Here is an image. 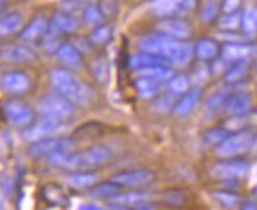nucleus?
<instances>
[{
    "mask_svg": "<svg viewBox=\"0 0 257 210\" xmlns=\"http://www.w3.org/2000/svg\"><path fill=\"white\" fill-rule=\"evenodd\" d=\"M112 149L106 144H93L81 152H59L49 157V161L55 168L66 171H88L96 166H103L112 158Z\"/></svg>",
    "mask_w": 257,
    "mask_h": 210,
    "instance_id": "nucleus-1",
    "label": "nucleus"
},
{
    "mask_svg": "<svg viewBox=\"0 0 257 210\" xmlns=\"http://www.w3.org/2000/svg\"><path fill=\"white\" fill-rule=\"evenodd\" d=\"M49 79H51V84L54 87L55 93L70 99L71 103L85 104L92 99L93 93L90 90V87L82 84L70 70L54 68L49 74Z\"/></svg>",
    "mask_w": 257,
    "mask_h": 210,
    "instance_id": "nucleus-2",
    "label": "nucleus"
},
{
    "mask_svg": "<svg viewBox=\"0 0 257 210\" xmlns=\"http://www.w3.org/2000/svg\"><path fill=\"white\" fill-rule=\"evenodd\" d=\"M38 113L44 119L65 122L66 119L73 116L74 108L70 99L63 98L59 93H51V95L43 96L38 101Z\"/></svg>",
    "mask_w": 257,
    "mask_h": 210,
    "instance_id": "nucleus-3",
    "label": "nucleus"
},
{
    "mask_svg": "<svg viewBox=\"0 0 257 210\" xmlns=\"http://www.w3.org/2000/svg\"><path fill=\"white\" fill-rule=\"evenodd\" d=\"M254 144V135L251 131H238L235 135L227 136L216 147V153L222 158H232L248 152Z\"/></svg>",
    "mask_w": 257,
    "mask_h": 210,
    "instance_id": "nucleus-4",
    "label": "nucleus"
},
{
    "mask_svg": "<svg viewBox=\"0 0 257 210\" xmlns=\"http://www.w3.org/2000/svg\"><path fill=\"white\" fill-rule=\"evenodd\" d=\"M65 128V122L60 120H52V119H41L40 122H37L35 125H30L29 128H26V131L22 133V138H24L27 142H37L46 138H52L57 133H60Z\"/></svg>",
    "mask_w": 257,
    "mask_h": 210,
    "instance_id": "nucleus-5",
    "label": "nucleus"
},
{
    "mask_svg": "<svg viewBox=\"0 0 257 210\" xmlns=\"http://www.w3.org/2000/svg\"><path fill=\"white\" fill-rule=\"evenodd\" d=\"M4 114L10 124L16 128H29L33 122V111L19 99H8L4 104Z\"/></svg>",
    "mask_w": 257,
    "mask_h": 210,
    "instance_id": "nucleus-6",
    "label": "nucleus"
},
{
    "mask_svg": "<svg viewBox=\"0 0 257 210\" xmlns=\"http://www.w3.org/2000/svg\"><path fill=\"white\" fill-rule=\"evenodd\" d=\"M74 149V142L68 138H46L33 142L29 152L33 157H51L59 152H70Z\"/></svg>",
    "mask_w": 257,
    "mask_h": 210,
    "instance_id": "nucleus-7",
    "label": "nucleus"
},
{
    "mask_svg": "<svg viewBox=\"0 0 257 210\" xmlns=\"http://www.w3.org/2000/svg\"><path fill=\"white\" fill-rule=\"evenodd\" d=\"M110 180L118 183L120 186L142 188L155 182V174L150 169H126L114 174Z\"/></svg>",
    "mask_w": 257,
    "mask_h": 210,
    "instance_id": "nucleus-8",
    "label": "nucleus"
},
{
    "mask_svg": "<svg viewBox=\"0 0 257 210\" xmlns=\"http://www.w3.org/2000/svg\"><path fill=\"white\" fill-rule=\"evenodd\" d=\"M177 40L169 38L166 35H150V37H144L139 41V49L142 52H150L156 55H163V57L169 59V54L174 48Z\"/></svg>",
    "mask_w": 257,
    "mask_h": 210,
    "instance_id": "nucleus-9",
    "label": "nucleus"
},
{
    "mask_svg": "<svg viewBox=\"0 0 257 210\" xmlns=\"http://www.w3.org/2000/svg\"><path fill=\"white\" fill-rule=\"evenodd\" d=\"M249 172V164L244 161H221L211 166L210 174L215 179H238Z\"/></svg>",
    "mask_w": 257,
    "mask_h": 210,
    "instance_id": "nucleus-10",
    "label": "nucleus"
},
{
    "mask_svg": "<svg viewBox=\"0 0 257 210\" xmlns=\"http://www.w3.org/2000/svg\"><path fill=\"white\" fill-rule=\"evenodd\" d=\"M4 92L11 95H24L30 88V77L22 71H8L0 79Z\"/></svg>",
    "mask_w": 257,
    "mask_h": 210,
    "instance_id": "nucleus-11",
    "label": "nucleus"
},
{
    "mask_svg": "<svg viewBox=\"0 0 257 210\" xmlns=\"http://www.w3.org/2000/svg\"><path fill=\"white\" fill-rule=\"evenodd\" d=\"M0 60L7 63H29L35 60V52L21 43L7 44L0 49Z\"/></svg>",
    "mask_w": 257,
    "mask_h": 210,
    "instance_id": "nucleus-12",
    "label": "nucleus"
},
{
    "mask_svg": "<svg viewBox=\"0 0 257 210\" xmlns=\"http://www.w3.org/2000/svg\"><path fill=\"white\" fill-rule=\"evenodd\" d=\"M158 32L161 35H166L174 40H185L191 35V27H189L186 22L178 21V19H167L160 22Z\"/></svg>",
    "mask_w": 257,
    "mask_h": 210,
    "instance_id": "nucleus-13",
    "label": "nucleus"
},
{
    "mask_svg": "<svg viewBox=\"0 0 257 210\" xmlns=\"http://www.w3.org/2000/svg\"><path fill=\"white\" fill-rule=\"evenodd\" d=\"M98 180V174L92 171H71L63 177V182L74 190H85L92 188Z\"/></svg>",
    "mask_w": 257,
    "mask_h": 210,
    "instance_id": "nucleus-14",
    "label": "nucleus"
},
{
    "mask_svg": "<svg viewBox=\"0 0 257 210\" xmlns=\"http://www.w3.org/2000/svg\"><path fill=\"white\" fill-rule=\"evenodd\" d=\"M49 30V22L46 18L43 16H37L33 18L29 24L21 30V35L19 38L26 43H30V41H35L38 38H41L44 33H48Z\"/></svg>",
    "mask_w": 257,
    "mask_h": 210,
    "instance_id": "nucleus-15",
    "label": "nucleus"
},
{
    "mask_svg": "<svg viewBox=\"0 0 257 210\" xmlns=\"http://www.w3.org/2000/svg\"><path fill=\"white\" fill-rule=\"evenodd\" d=\"M172 62L169 59L163 57V55H156V54H150V52H141V54H136L133 55L130 59V65L131 68L136 70H141V68H147V66H169Z\"/></svg>",
    "mask_w": 257,
    "mask_h": 210,
    "instance_id": "nucleus-16",
    "label": "nucleus"
},
{
    "mask_svg": "<svg viewBox=\"0 0 257 210\" xmlns=\"http://www.w3.org/2000/svg\"><path fill=\"white\" fill-rule=\"evenodd\" d=\"M77 27H79V22H77V19L71 16L70 13H55L52 18V22L49 24V30L55 33V35L74 32Z\"/></svg>",
    "mask_w": 257,
    "mask_h": 210,
    "instance_id": "nucleus-17",
    "label": "nucleus"
},
{
    "mask_svg": "<svg viewBox=\"0 0 257 210\" xmlns=\"http://www.w3.org/2000/svg\"><path fill=\"white\" fill-rule=\"evenodd\" d=\"M199 99H200V88L196 87V88H191V90H188L185 93V96L175 104L174 108V114L177 117H185L188 114H191L193 113V109L197 106L199 103Z\"/></svg>",
    "mask_w": 257,
    "mask_h": 210,
    "instance_id": "nucleus-18",
    "label": "nucleus"
},
{
    "mask_svg": "<svg viewBox=\"0 0 257 210\" xmlns=\"http://www.w3.org/2000/svg\"><path fill=\"white\" fill-rule=\"evenodd\" d=\"M57 57L59 60L66 66V68H71V70H76L79 68L81 63H82V59H81V54L77 51L73 44L70 43H63L59 46L57 49Z\"/></svg>",
    "mask_w": 257,
    "mask_h": 210,
    "instance_id": "nucleus-19",
    "label": "nucleus"
},
{
    "mask_svg": "<svg viewBox=\"0 0 257 210\" xmlns=\"http://www.w3.org/2000/svg\"><path fill=\"white\" fill-rule=\"evenodd\" d=\"M193 54H194V48L191 44L177 40L171 54H169V60L174 62L175 65H186L189 60H191Z\"/></svg>",
    "mask_w": 257,
    "mask_h": 210,
    "instance_id": "nucleus-20",
    "label": "nucleus"
},
{
    "mask_svg": "<svg viewBox=\"0 0 257 210\" xmlns=\"http://www.w3.org/2000/svg\"><path fill=\"white\" fill-rule=\"evenodd\" d=\"M249 108H251V99L248 95H244V93H238L235 96L229 98L226 106H224L226 113L229 116H246Z\"/></svg>",
    "mask_w": 257,
    "mask_h": 210,
    "instance_id": "nucleus-21",
    "label": "nucleus"
},
{
    "mask_svg": "<svg viewBox=\"0 0 257 210\" xmlns=\"http://www.w3.org/2000/svg\"><path fill=\"white\" fill-rule=\"evenodd\" d=\"M22 26H24V18L19 13H8L0 16V38L21 30Z\"/></svg>",
    "mask_w": 257,
    "mask_h": 210,
    "instance_id": "nucleus-22",
    "label": "nucleus"
},
{
    "mask_svg": "<svg viewBox=\"0 0 257 210\" xmlns=\"http://www.w3.org/2000/svg\"><path fill=\"white\" fill-rule=\"evenodd\" d=\"M138 76L139 77H149V79H153L156 82L160 81H167L171 79L174 76V71L169 68V66H147V68H141V70H136Z\"/></svg>",
    "mask_w": 257,
    "mask_h": 210,
    "instance_id": "nucleus-23",
    "label": "nucleus"
},
{
    "mask_svg": "<svg viewBox=\"0 0 257 210\" xmlns=\"http://www.w3.org/2000/svg\"><path fill=\"white\" fill-rule=\"evenodd\" d=\"M149 194L145 191H138V190H133V191H126V193H118L117 196H114L110 201L112 204H120V205H125V207H133L136 205L138 202L142 201H149Z\"/></svg>",
    "mask_w": 257,
    "mask_h": 210,
    "instance_id": "nucleus-24",
    "label": "nucleus"
},
{
    "mask_svg": "<svg viewBox=\"0 0 257 210\" xmlns=\"http://www.w3.org/2000/svg\"><path fill=\"white\" fill-rule=\"evenodd\" d=\"M88 193H90V196L98 197V199H112L114 196L121 193V186L110 180V182H104L99 185H93Z\"/></svg>",
    "mask_w": 257,
    "mask_h": 210,
    "instance_id": "nucleus-25",
    "label": "nucleus"
},
{
    "mask_svg": "<svg viewBox=\"0 0 257 210\" xmlns=\"http://www.w3.org/2000/svg\"><path fill=\"white\" fill-rule=\"evenodd\" d=\"M249 54H251V48L244 46V44H238V43L226 44V46L222 48V57L227 62H240L243 59H246Z\"/></svg>",
    "mask_w": 257,
    "mask_h": 210,
    "instance_id": "nucleus-26",
    "label": "nucleus"
},
{
    "mask_svg": "<svg viewBox=\"0 0 257 210\" xmlns=\"http://www.w3.org/2000/svg\"><path fill=\"white\" fill-rule=\"evenodd\" d=\"M227 99H229V93L227 90H219L216 93H213L210 98H208V101L205 104V113L208 116H213L216 113H219V111L226 106L227 103Z\"/></svg>",
    "mask_w": 257,
    "mask_h": 210,
    "instance_id": "nucleus-27",
    "label": "nucleus"
},
{
    "mask_svg": "<svg viewBox=\"0 0 257 210\" xmlns=\"http://www.w3.org/2000/svg\"><path fill=\"white\" fill-rule=\"evenodd\" d=\"M136 88H138V93L142 98H153L160 92L158 82L153 79H149V77H139L136 81Z\"/></svg>",
    "mask_w": 257,
    "mask_h": 210,
    "instance_id": "nucleus-28",
    "label": "nucleus"
},
{
    "mask_svg": "<svg viewBox=\"0 0 257 210\" xmlns=\"http://www.w3.org/2000/svg\"><path fill=\"white\" fill-rule=\"evenodd\" d=\"M194 52L197 54V57H200L202 60H208V59H213L218 54V46H216V43L211 40H200L196 44Z\"/></svg>",
    "mask_w": 257,
    "mask_h": 210,
    "instance_id": "nucleus-29",
    "label": "nucleus"
},
{
    "mask_svg": "<svg viewBox=\"0 0 257 210\" xmlns=\"http://www.w3.org/2000/svg\"><path fill=\"white\" fill-rule=\"evenodd\" d=\"M177 7L178 5L174 2V0H153L150 10L155 16L166 18V16H171L177 10Z\"/></svg>",
    "mask_w": 257,
    "mask_h": 210,
    "instance_id": "nucleus-30",
    "label": "nucleus"
},
{
    "mask_svg": "<svg viewBox=\"0 0 257 210\" xmlns=\"http://www.w3.org/2000/svg\"><path fill=\"white\" fill-rule=\"evenodd\" d=\"M211 196H213L216 201L226 208H235L238 204H240V196L235 194V193H230V191H213L211 193Z\"/></svg>",
    "mask_w": 257,
    "mask_h": 210,
    "instance_id": "nucleus-31",
    "label": "nucleus"
},
{
    "mask_svg": "<svg viewBox=\"0 0 257 210\" xmlns=\"http://www.w3.org/2000/svg\"><path fill=\"white\" fill-rule=\"evenodd\" d=\"M241 27L246 33H254L257 30V8L249 7L241 15Z\"/></svg>",
    "mask_w": 257,
    "mask_h": 210,
    "instance_id": "nucleus-32",
    "label": "nucleus"
},
{
    "mask_svg": "<svg viewBox=\"0 0 257 210\" xmlns=\"http://www.w3.org/2000/svg\"><path fill=\"white\" fill-rule=\"evenodd\" d=\"M110 37H112V29L107 24H99L96 26L92 33H90V41L95 43V44H106Z\"/></svg>",
    "mask_w": 257,
    "mask_h": 210,
    "instance_id": "nucleus-33",
    "label": "nucleus"
},
{
    "mask_svg": "<svg viewBox=\"0 0 257 210\" xmlns=\"http://www.w3.org/2000/svg\"><path fill=\"white\" fill-rule=\"evenodd\" d=\"M103 11L101 8H98L95 5H88L85 10H84V21L87 26H92V27H96L101 24L103 21Z\"/></svg>",
    "mask_w": 257,
    "mask_h": 210,
    "instance_id": "nucleus-34",
    "label": "nucleus"
},
{
    "mask_svg": "<svg viewBox=\"0 0 257 210\" xmlns=\"http://www.w3.org/2000/svg\"><path fill=\"white\" fill-rule=\"evenodd\" d=\"M169 90L175 95L178 93H186L189 90V79L186 76L180 74V76H174L169 81Z\"/></svg>",
    "mask_w": 257,
    "mask_h": 210,
    "instance_id": "nucleus-35",
    "label": "nucleus"
},
{
    "mask_svg": "<svg viewBox=\"0 0 257 210\" xmlns=\"http://www.w3.org/2000/svg\"><path fill=\"white\" fill-rule=\"evenodd\" d=\"M240 26H241V16H240V13H237V11H233V13H226L219 19V27L221 29L235 30Z\"/></svg>",
    "mask_w": 257,
    "mask_h": 210,
    "instance_id": "nucleus-36",
    "label": "nucleus"
},
{
    "mask_svg": "<svg viewBox=\"0 0 257 210\" xmlns=\"http://www.w3.org/2000/svg\"><path fill=\"white\" fill-rule=\"evenodd\" d=\"M246 71H248V66L244 63H235L226 73V81L227 82H237V81L243 79V77L246 76Z\"/></svg>",
    "mask_w": 257,
    "mask_h": 210,
    "instance_id": "nucleus-37",
    "label": "nucleus"
},
{
    "mask_svg": "<svg viewBox=\"0 0 257 210\" xmlns=\"http://www.w3.org/2000/svg\"><path fill=\"white\" fill-rule=\"evenodd\" d=\"M227 138V133H226V130H222V128H218V130H211V131H208L207 135L204 136V139H205V142L207 144H210V146H219V144L224 141Z\"/></svg>",
    "mask_w": 257,
    "mask_h": 210,
    "instance_id": "nucleus-38",
    "label": "nucleus"
},
{
    "mask_svg": "<svg viewBox=\"0 0 257 210\" xmlns=\"http://www.w3.org/2000/svg\"><path fill=\"white\" fill-rule=\"evenodd\" d=\"M163 201H164L167 205L180 207V205H183V204H185V196H183V193L177 191V190H169L167 193H164Z\"/></svg>",
    "mask_w": 257,
    "mask_h": 210,
    "instance_id": "nucleus-39",
    "label": "nucleus"
},
{
    "mask_svg": "<svg viewBox=\"0 0 257 210\" xmlns=\"http://www.w3.org/2000/svg\"><path fill=\"white\" fill-rule=\"evenodd\" d=\"M92 71H93L96 79L103 82L107 77V63H106V60L101 59V57L95 59L93 63H92Z\"/></svg>",
    "mask_w": 257,
    "mask_h": 210,
    "instance_id": "nucleus-40",
    "label": "nucleus"
},
{
    "mask_svg": "<svg viewBox=\"0 0 257 210\" xmlns=\"http://www.w3.org/2000/svg\"><path fill=\"white\" fill-rule=\"evenodd\" d=\"M244 124H246V116H230L224 130H240Z\"/></svg>",
    "mask_w": 257,
    "mask_h": 210,
    "instance_id": "nucleus-41",
    "label": "nucleus"
},
{
    "mask_svg": "<svg viewBox=\"0 0 257 210\" xmlns=\"http://www.w3.org/2000/svg\"><path fill=\"white\" fill-rule=\"evenodd\" d=\"M216 11H218V7H216V2H208L204 10H202V21L204 22H210L211 19H213L216 16Z\"/></svg>",
    "mask_w": 257,
    "mask_h": 210,
    "instance_id": "nucleus-42",
    "label": "nucleus"
},
{
    "mask_svg": "<svg viewBox=\"0 0 257 210\" xmlns=\"http://www.w3.org/2000/svg\"><path fill=\"white\" fill-rule=\"evenodd\" d=\"M238 5H240V0H224L222 10H224V13H233V11H237Z\"/></svg>",
    "mask_w": 257,
    "mask_h": 210,
    "instance_id": "nucleus-43",
    "label": "nucleus"
},
{
    "mask_svg": "<svg viewBox=\"0 0 257 210\" xmlns=\"http://www.w3.org/2000/svg\"><path fill=\"white\" fill-rule=\"evenodd\" d=\"M133 210H156V207L150 201H142L138 202L136 205H133Z\"/></svg>",
    "mask_w": 257,
    "mask_h": 210,
    "instance_id": "nucleus-44",
    "label": "nucleus"
},
{
    "mask_svg": "<svg viewBox=\"0 0 257 210\" xmlns=\"http://www.w3.org/2000/svg\"><path fill=\"white\" fill-rule=\"evenodd\" d=\"M194 76H196V77H194V81H196V82H199V84H200V82H205V81H207V76H208V71H207L205 68H199V70L194 73Z\"/></svg>",
    "mask_w": 257,
    "mask_h": 210,
    "instance_id": "nucleus-45",
    "label": "nucleus"
},
{
    "mask_svg": "<svg viewBox=\"0 0 257 210\" xmlns=\"http://www.w3.org/2000/svg\"><path fill=\"white\" fill-rule=\"evenodd\" d=\"M76 210H103V207H101V205H98V204H93V202H87V204L77 205Z\"/></svg>",
    "mask_w": 257,
    "mask_h": 210,
    "instance_id": "nucleus-46",
    "label": "nucleus"
},
{
    "mask_svg": "<svg viewBox=\"0 0 257 210\" xmlns=\"http://www.w3.org/2000/svg\"><path fill=\"white\" fill-rule=\"evenodd\" d=\"M90 2H93V0H70V10L71 8H77V7H81V5H88Z\"/></svg>",
    "mask_w": 257,
    "mask_h": 210,
    "instance_id": "nucleus-47",
    "label": "nucleus"
},
{
    "mask_svg": "<svg viewBox=\"0 0 257 210\" xmlns=\"http://www.w3.org/2000/svg\"><path fill=\"white\" fill-rule=\"evenodd\" d=\"M241 210H257V204L254 201H248L241 205Z\"/></svg>",
    "mask_w": 257,
    "mask_h": 210,
    "instance_id": "nucleus-48",
    "label": "nucleus"
},
{
    "mask_svg": "<svg viewBox=\"0 0 257 210\" xmlns=\"http://www.w3.org/2000/svg\"><path fill=\"white\" fill-rule=\"evenodd\" d=\"M106 210H128V207L120 205V204H112V205H109Z\"/></svg>",
    "mask_w": 257,
    "mask_h": 210,
    "instance_id": "nucleus-49",
    "label": "nucleus"
},
{
    "mask_svg": "<svg viewBox=\"0 0 257 210\" xmlns=\"http://www.w3.org/2000/svg\"><path fill=\"white\" fill-rule=\"evenodd\" d=\"M174 2H175L177 5H182V4L185 2V0H174Z\"/></svg>",
    "mask_w": 257,
    "mask_h": 210,
    "instance_id": "nucleus-50",
    "label": "nucleus"
},
{
    "mask_svg": "<svg viewBox=\"0 0 257 210\" xmlns=\"http://www.w3.org/2000/svg\"><path fill=\"white\" fill-rule=\"evenodd\" d=\"M4 5H5V0H0V10H2Z\"/></svg>",
    "mask_w": 257,
    "mask_h": 210,
    "instance_id": "nucleus-51",
    "label": "nucleus"
}]
</instances>
